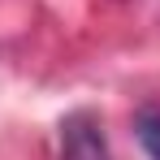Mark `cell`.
Masks as SVG:
<instances>
[{"label":"cell","instance_id":"6da1fadb","mask_svg":"<svg viewBox=\"0 0 160 160\" xmlns=\"http://www.w3.org/2000/svg\"><path fill=\"white\" fill-rule=\"evenodd\" d=\"M61 160H112L104 121L91 108H78L61 121Z\"/></svg>","mask_w":160,"mask_h":160},{"label":"cell","instance_id":"7a4b0ae2","mask_svg":"<svg viewBox=\"0 0 160 160\" xmlns=\"http://www.w3.org/2000/svg\"><path fill=\"white\" fill-rule=\"evenodd\" d=\"M134 134H138L143 152L152 160H160V104H143L134 112Z\"/></svg>","mask_w":160,"mask_h":160}]
</instances>
